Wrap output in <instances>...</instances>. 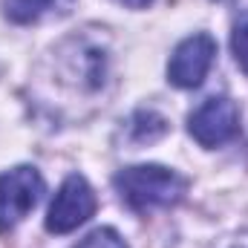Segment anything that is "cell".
I'll use <instances>...</instances> for the list:
<instances>
[{"mask_svg": "<svg viewBox=\"0 0 248 248\" xmlns=\"http://www.w3.org/2000/svg\"><path fill=\"white\" fill-rule=\"evenodd\" d=\"M113 185L119 190L127 208L147 214L153 208H170L179 205L187 193V179L165 165H133L113 176Z\"/></svg>", "mask_w": 248, "mask_h": 248, "instance_id": "6da1fadb", "label": "cell"}, {"mask_svg": "<svg viewBox=\"0 0 248 248\" xmlns=\"http://www.w3.org/2000/svg\"><path fill=\"white\" fill-rule=\"evenodd\" d=\"M44 196V176L32 165L0 173V234L17 228Z\"/></svg>", "mask_w": 248, "mask_h": 248, "instance_id": "7a4b0ae2", "label": "cell"}, {"mask_svg": "<svg viewBox=\"0 0 248 248\" xmlns=\"http://www.w3.org/2000/svg\"><path fill=\"white\" fill-rule=\"evenodd\" d=\"M95 193L90 182L81 173H69L61 182L49 214H46V231L49 234H69L78 225H84L93 214H95Z\"/></svg>", "mask_w": 248, "mask_h": 248, "instance_id": "3957f363", "label": "cell"}, {"mask_svg": "<svg viewBox=\"0 0 248 248\" xmlns=\"http://www.w3.org/2000/svg\"><path fill=\"white\" fill-rule=\"evenodd\" d=\"M187 133L202 147H219L240 133V110L228 95H214L202 101L187 116Z\"/></svg>", "mask_w": 248, "mask_h": 248, "instance_id": "277c9868", "label": "cell"}, {"mask_svg": "<svg viewBox=\"0 0 248 248\" xmlns=\"http://www.w3.org/2000/svg\"><path fill=\"white\" fill-rule=\"evenodd\" d=\"M217 58V41L208 35V32H199V35H190L185 38L168 63V81L179 90H193L205 81L211 63Z\"/></svg>", "mask_w": 248, "mask_h": 248, "instance_id": "5b68a950", "label": "cell"}, {"mask_svg": "<svg viewBox=\"0 0 248 248\" xmlns=\"http://www.w3.org/2000/svg\"><path fill=\"white\" fill-rule=\"evenodd\" d=\"M75 0H6V17L12 23H41L46 17L69 15Z\"/></svg>", "mask_w": 248, "mask_h": 248, "instance_id": "8992f818", "label": "cell"}, {"mask_svg": "<svg viewBox=\"0 0 248 248\" xmlns=\"http://www.w3.org/2000/svg\"><path fill=\"white\" fill-rule=\"evenodd\" d=\"M127 130H130L136 144H150V141H156V139H162L168 133V122L159 113H153V110H139L130 119Z\"/></svg>", "mask_w": 248, "mask_h": 248, "instance_id": "52a82bcc", "label": "cell"}, {"mask_svg": "<svg viewBox=\"0 0 248 248\" xmlns=\"http://www.w3.org/2000/svg\"><path fill=\"white\" fill-rule=\"evenodd\" d=\"M75 248H127V243H124V237L116 228H95Z\"/></svg>", "mask_w": 248, "mask_h": 248, "instance_id": "ba28073f", "label": "cell"}, {"mask_svg": "<svg viewBox=\"0 0 248 248\" xmlns=\"http://www.w3.org/2000/svg\"><path fill=\"white\" fill-rule=\"evenodd\" d=\"M231 49H234V58L237 63L248 72V15H243L234 26V35H231Z\"/></svg>", "mask_w": 248, "mask_h": 248, "instance_id": "9c48e42d", "label": "cell"}, {"mask_svg": "<svg viewBox=\"0 0 248 248\" xmlns=\"http://www.w3.org/2000/svg\"><path fill=\"white\" fill-rule=\"evenodd\" d=\"M116 3H122V6H127V9H147L153 0H116Z\"/></svg>", "mask_w": 248, "mask_h": 248, "instance_id": "30bf717a", "label": "cell"}, {"mask_svg": "<svg viewBox=\"0 0 248 248\" xmlns=\"http://www.w3.org/2000/svg\"><path fill=\"white\" fill-rule=\"evenodd\" d=\"M237 248H243V246H237Z\"/></svg>", "mask_w": 248, "mask_h": 248, "instance_id": "8fae6325", "label": "cell"}]
</instances>
